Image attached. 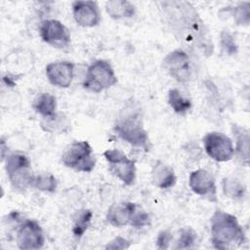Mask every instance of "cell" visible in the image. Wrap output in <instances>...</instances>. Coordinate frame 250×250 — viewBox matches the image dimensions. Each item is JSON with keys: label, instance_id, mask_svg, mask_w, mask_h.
<instances>
[{"label": "cell", "instance_id": "obj_1", "mask_svg": "<svg viewBox=\"0 0 250 250\" xmlns=\"http://www.w3.org/2000/svg\"><path fill=\"white\" fill-rule=\"evenodd\" d=\"M161 5L169 25L179 37L193 44L194 48L196 47L207 57L213 53V44L208 30L189 2L170 1L162 2Z\"/></svg>", "mask_w": 250, "mask_h": 250}, {"label": "cell", "instance_id": "obj_2", "mask_svg": "<svg viewBox=\"0 0 250 250\" xmlns=\"http://www.w3.org/2000/svg\"><path fill=\"white\" fill-rule=\"evenodd\" d=\"M210 232L216 249H230L246 242L244 229L237 218L221 209H217L210 218Z\"/></svg>", "mask_w": 250, "mask_h": 250}, {"label": "cell", "instance_id": "obj_3", "mask_svg": "<svg viewBox=\"0 0 250 250\" xmlns=\"http://www.w3.org/2000/svg\"><path fill=\"white\" fill-rule=\"evenodd\" d=\"M113 131L132 146L143 148L146 151L150 149L149 138L144 127L141 108L134 104H129L122 109L114 123Z\"/></svg>", "mask_w": 250, "mask_h": 250}, {"label": "cell", "instance_id": "obj_4", "mask_svg": "<svg viewBox=\"0 0 250 250\" xmlns=\"http://www.w3.org/2000/svg\"><path fill=\"white\" fill-rule=\"evenodd\" d=\"M4 162L8 180L15 190L24 192L32 187L35 174L26 154L21 151L9 152Z\"/></svg>", "mask_w": 250, "mask_h": 250}, {"label": "cell", "instance_id": "obj_5", "mask_svg": "<svg viewBox=\"0 0 250 250\" xmlns=\"http://www.w3.org/2000/svg\"><path fill=\"white\" fill-rule=\"evenodd\" d=\"M118 79L109 62L97 60L87 68L82 86L93 93L103 92L117 83Z\"/></svg>", "mask_w": 250, "mask_h": 250}, {"label": "cell", "instance_id": "obj_6", "mask_svg": "<svg viewBox=\"0 0 250 250\" xmlns=\"http://www.w3.org/2000/svg\"><path fill=\"white\" fill-rule=\"evenodd\" d=\"M62 163L77 172L90 173L96 166V157L93 148L87 141L71 143L62 154Z\"/></svg>", "mask_w": 250, "mask_h": 250}, {"label": "cell", "instance_id": "obj_7", "mask_svg": "<svg viewBox=\"0 0 250 250\" xmlns=\"http://www.w3.org/2000/svg\"><path fill=\"white\" fill-rule=\"evenodd\" d=\"M109 171L118 178L125 186H133L136 182L137 168L136 161L129 158L125 153L116 148H110L104 151Z\"/></svg>", "mask_w": 250, "mask_h": 250}, {"label": "cell", "instance_id": "obj_8", "mask_svg": "<svg viewBox=\"0 0 250 250\" xmlns=\"http://www.w3.org/2000/svg\"><path fill=\"white\" fill-rule=\"evenodd\" d=\"M16 242L20 249L37 250L45 243L44 231L40 224L33 219H24L18 222Z\"/></svg>", "mask_w": 250, "mask_h": 250}, {"label": "cell", "instance_id": "obj_9", "mask_svg": "<svg viewBox=\"0 0 250 250\" xmlns=\"http://www.w3.org/2000/svg\"><path fill=\"white\" fill-rule=\"evenodd\" d=\"M207 155L217 162H228L234 156L232 140L224 133L213 131L202 139Z\"/></svg>", "mask_w": 250, "mask_h": 250}, {"label": "cell", "instance_id": "obj_10", "mask_svg": "<svg viewBox=\"0 0 250 250\" xmlns=\"http://www.w3.org/2000/svg\"><path fill=\"white\" fill-rule=\"evenodd\" d=\"M39 34L45 43L59 49L68 47L71 41L68 28L55 19L42 21L39 24Z\"/></svg>", "mask_w": 250, "mask_h": 250}, {"label": "cell", "instance_id": "obj_11", "mask_svg": "<svg viewBox=\"0 0 250 250\" xmlns=\"http://www.w3.org/2000/svg\"><path fill=\"white\" fill-rule=\"evenodd\" d=\"M164 69L175 80L181 83L188 82L191 75L190 62L183 49H175L168 53L162 62Z\"/></svg>", "mask_w": 250, "mask_h": 250}, {"label": "cell", "instance_id": "obj_12", "mask_svg": "<svg viewBox=\"0 0 250 250\" xmlns=\"http://www.w3.org/2000/svg\"><path fill=\"white\" fill-rule=\"evenodd\" d=\"M188 186L193 193L208 199L211 202H217V187L214 177L205 169H197L190 173Z\"/></svg>", "mask_w": 250, "mask_h": 250}, {"label": "cell", "instance_id": "obj_13", "mask_svg": "<svg viewBox=\"0 0 250 250\" xmlns=\"http://www.w3.org/2000/svg\"><path fill=\"white\" fill-rule=\"evenodd\" d=\"M71 10L75 22L82 27H95L101 22V12L96 1H73Z\"/></svg>", "mask_w": 250, "mask_h": 250}, {"label": "cell", "instance_id": "obj_14", "mask_svg": "<svg viewBox=\"0 0 250 250\" xmlns=\"http://www.w3.org/2000/svg\"><path fill=\"white\" fill-rule=\"evenodd\" d=\"M75 64L69 61L52 62L46 65L45 74L48 81L59 88H68L74 77Z\"/></svg>", "mask_w": 250, "mask_h": 250}, {"label": "cell", "instance_id": "obj_15", "mask_svg": "<svg viewBox=\"0 0 250 250\" xmlns=\"http://www.w3.org/2000/svg\"><path fill=\"white\" fill-rule=\"evenodd\" d=\"M137 204L131 201L115 202L109 206L106 212V221L115 228H122L130 225L132 215Z\"/></svg>", "mask_w": 250, "mask_h": 250}, {"label": "cell", "instance_id": "obj_16", "mask_svg": "<svg viewBox=\"0 0 250 250\" xmlns=\"http://www.w3.org/2000/svg\"><path fill=\"white\" fill-rule=\"evenodd\" d=\"M231 133L234 139V156L240 165L248 166L250 148L249 130L238 124H231Z\"/></svg>", "mask_w": 250, "mask_h": 250}, {"label": "cell", "instance_id": "obj_17", "mask_svg": "<svg viewBox=\"0 0 250 250\" xmlns=\"http://www.w3.org/2000/svg\"><path fill=\"white\" fill-rule=\"evenodd\" d=\"M151 181L156 188L168 189L175 186L177 176L170 165L162 161H157L151 169Z\"/></svg>", "mask_w": 250, "mask_h": 250}, {"label": "cell", "instance_id": "obj_18", "mask_svg": "<svg viewBox=\"0 0 250 250\" xmlns=\"http://www.w3.org/2000/svg\"><path fill=\"white\" fill-rule=\"evenodd\" d=\"M40 127L49 134H65L71 129V122L66 114L57 111L52 116L42 117Z\"/></svg>", "mask_w": 250, "mask_h": 250}, {"label": "cell", "instance_id": "obj_19", "mask_svg": "<svg viewBox=\"0 0 250 250\" xmlns=\"http://www.w3.org/2000/svg\"><path fill=\"white\" fill-rule=\"evenodd\" d=\"M105 11L113 20L130 19L136 13V7L127 0H110L105 2Z\"/></svg>", "mask_w": 250, "mask_h": 250}, {"label": "cell", "instance_id": "obj_20", "mask_svg": "<svg viewBox=\"0 0 250 250\" xmlns=\"http://www.w3.org/2000/svg\"><path fill=\"white\" fill-rule=\"evenodd\" d=\"M222 189L227 197L235 201L243 200L247 193L245 184L233 176L225 177L222 180Z\"/></svg>", "mask_w": 250, "mask_h": 250}, {"label": "cell", "instance_id": "obj_21", "mask_svg": "<svg viewBox=\"0 0 250 250\" xmlns=\"http://www.w3.org/2000/svg\"><path fill=\"white\" fill-rule=\"evenodd\" d=\"M57 98L48 92L38 94L32 102V107L42 117H49L57 112Z\"/></svg>", "mask_w": 250, "mask_h": 250}, {"label": "cell", "instance_id": "obj_22", "mask_svg": "<svg viewBox=\"0 0 250 250\" xmlns=\"http://www.w3.org/2000/svg\"><path fill=\"white\" fill-rule=\"evenodd\" d=\"M167 101L173 111L180 115H185L192 106L191 100L184 97L182 93L176 88L169 90Z\"/></svg>", "mask_w": 250, "mask_h": 250}, {"label": "cell", "instance_id": "obj_23", "mask_svg": "<svg viewBox=\"0 0 250 250\" xmlns=\"http://www.w3.org/2000/svg\"><path fill=\"white\" fill-rule=\"evenodd\" d=\"M93 218V213L90 209H80L73 216V226H72V233L75 238L79 239L83 236L86 230L89 229L91 225V221Z\"/></svg>", "mask_w": 250, "mask_h": 250}, {"label": "cell", "instance_id": "obj_24", "mask_svg": "<svg viewBox=\"0 0 250 250\" xmlns=\"http://www.w3.org/2000/svg\"><path fill=\"white\" fill-rule=\"evenodd\" d=\"M32 188L43 192L53 193L57 190L58 181L51 173H39L34 176Z\"/></svg>", "mask_w": 250, "mask_h": 250}, {"label": "cell", "instance_id": "obj_25", "mask_svg": "<svg viewBox=\"0 0 250 250\" xmlns=\"http://www.w3.org/2000/svg\"><path fill=\"white\" fill-rule=\"evenodd\" d=\"M234 22L237 25L247 26L250 23V2H241L229 9Z\"/></svg>", "mask_w": 250, "mask_h": 250}, {"label": "cell", "instance_id": "obj_26", "mask_svg": "<svg viewBox=\"0 0 250 250\" xmlns=\"http://www.w3.org/2000/svg\"><path fill=\"white\" fill-rule=\"evenodd\" d=\"M197 240L196 231L190 227H185L180 229L179 236L176 240L175 249H188L193 247Z\"/></svg>", "mask_w": 250, "mask_h": 250}, {"label": "cell", "instance_id": "obj_27", "mask_svg": "<svg viewBox=\"0 0 250 250\" xmlns=\"http://www.w3.org/2000/svg\"><path fill=\"white\" fill-rule=\"evenodd\" d=\"M220 45L222 52L227 56H234L238 52V45L232 33L228 29H223L220 33Z\"/></svg>", "mask_w": 250, "mask_h": 250}, {"label": "cell", "instance_id": "obj_28", "mask_svg": "<svg viewBox=\"0 0 250 250\" xmlns=\"http://www.w3.org/2000/svg\"><path fill=\"white\" fill-rule=\"evenodd\" d=\"M149 225H150L149 214L138 205L132 215V218L130 221V226L135 229H141V228H144V227H146Z\"/></svg>", "mask_w": 250, "mask_h": 250}, {"label": "cell", "instance_id": "obj_29", "mask_svg": "<svg viewBox=\"0 0 250 250\" xmlns=\"http://www.w3.org/2000/svg\"><path fill=\"white\" fill-rule=\"evenodd\" d=\"M173 239V235L169 229H162L158 232L156 240H155V245L156 248L159 250H164L168 249L170 247V243Z\"/></svg>", "mask_w": 250, "mask_h": 250}, {"label": "cell", "instance_id": "obj_30", "mask_svg": "<svg viewBox=\"0 0 250 250\" xmlns=\"http://www.w3.org/2000/svg\"><path fill=\"white\" fill-rule=\"evenodd\" d=\"M131 246V241L123 236H115L112 240L106 243L104 246L105 249H114V250H124L128 249Z\"/></svg>", "mask_w": 250, "mask_h": 250}, {"label": "cell", "instance_id": "obj_31", "mask_svg": "<svg viewBox=\"0 0 250 250\" xmlns=\"http://www.w3.org/2000/svg\"><path fill=\"white\" fill-rule=\"evenodd\" d=\"M20 75H13V74H6L3 76L2 80L8 87H14L17 84V80L19 79Z\"/></svg>", "mask_w": 250, "mask_h": 250}, {"label": "cell", "instance_id": "obj_32", "mask_svg": "<svg viewBox=\"0 0 250 250\" xmlns=\"http://www.w3.org/2000/svg\"><path fill=\"white\" fill-rule=\"evenodd\" d=\"M8 150H9V149H8V145L6 144L4 138L2 137V138H1V159H2V161L5 160L7 154L9 153Z\"/></svg>", "mask_w": 250, "mask_h": 250}]
</instances>
